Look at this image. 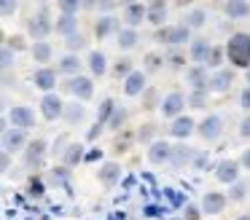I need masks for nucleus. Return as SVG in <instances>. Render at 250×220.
I'll list each match as a JSON object with an SVG mask.
<instances>
[{"label":"nucleus","instance_id":"1","mask_svg":"<svg viewBox=\"0 0 250 220\" xmlns=\"http://www.w3.org/2000/svg\"><path fill=\"white\" fill-rule=\"evenodd\" d=\"M223 54H226V59L234 67L248 70L250 67V32H234V35H229Z\"/></svg>","mask_w":250,"mask_h":220},{"label":"nucleus","instance_id":"2","mask_svg":"<svg viewBox=\"0 0 250 220\" xmlns=\"http://www.w3.org/2000/svg\"><path fill=\"white\" fill-rule=\"evenodd\" d=\"M27 32H30V38H33L35 43H38V40H46V38L54 32V19H51L49 5H41V8L27 19Z\"/></svg>","mask_w":250,"mask_h":220},{"label":"nucleus","instance_id":"3","mask_svg":"<svg viewBox=\"0 0 250 220\" xmlns=\"http://www.w3.org/2000/svg\"><path fill=\"white\" fill-rule=\"evenodd\" d=\"M153 40L162 43V46H183L186 40H191V30L183 24H164L156 30Z\"/></svg>","mask_w":250,"mask_h":220},{"label":"nucleus","instance_id":"4","mask_svg":"<svg viewBox=\"0 0 250 220\" xmlns=\"http://www.w3.org/2000/svg\"><path fill=\"white\" fill-rule=\"evenodd\" d=\"M62 89H65L67 94L76 97V102H86V100L94 97V83H92L89 75H73V78H65Z\"/></svg>","mask_w":250,"mask_h":220},{"label":"nucleus","instance_id":"5","mask_svg":"<svg viewBox=\"0 0 250 220\" xmlns=\"http://www.w3.org/2000/svg\"><path fill=\"white\" fill-rule=\"evenodd\" d=\"M46 153H49V145H46V140H30V142L24 145V150H22L24 166H27V169H41V166H43Z\"/></svg>","mask_w":250,"mask_h":220},{"label":"nucleus","instance_id":"6","mask_svg":"<svg viewBox=\"0 0 250 220\" xmlns=\"http://www.w3.org/2000/svg\"><path fill=\"white\" fill-rule=\"evenodd\" d=\"M8 123H11V129H19V132H27V129L35 126V113L33 107L27 105H14L11 110H8Z\"/></svg>","mask_w":250,"mask_h":220},{"label":"nucleus","instance_id":"7","mask_svg":"<svg viewBox=\"0 0 250 220\" xmlns=\"http://www.w3.org/2000/svg\"><path fill=\"white\" fill-rule=\"evenodd\" d=\"M194 132L199 134V137L205 140V142H215V140L223 134V118H221V116H207L205 121L196 123Z\"/></svg>","mask_w":250,"mask_h":220},{"label":"nucleus","instance_id":"8","mask_svg":"<svg viewBox=\"0 0 250 220\" xmlns=\"http://www.w3.org/2000/svg\"><path fill=\"white\" fill-rule=\"evenodd\" d=\"M24 145H27V134L19 132V129H11L8 126V132L0 137V150L6 156H14V153H22Z\"/></svg>","mask_w":250,"mask_h":220},{"label":"nucleus","instance_id":"9","mask_svg":"<svg viewBox=\"0 0 250 220\" xmlns=\"http://www.w3.org/2000/svg\"><path fill=\"white\" fill-rule=\"evenodd\" d=\"M159 110H162L164 118H172L175 121V118L183 116V110H186V97L180 94V91H169V94L159 102Z\"/></svg>","mask_w":250,"mask_h":220},{"label":"nucleus","instance_id":"10","mask_svg":"<svg viewBox=\"0 0 250 220\" xmlns=\"http://www.w3.org/2000/svg\"><path fill=\"white\" fill-rule=\"evenodd\" d=\"M62 107H65V102H62L60 94H43L41 97V116L46 118V121H57V118H62Z\"/></svg>","mask_w":250,"mask_h":220},{"label":"nucleus","instance_id":"11","mask_svg":"<svg viewBox=\"0 0 250 220\" xmlns=\"http://www.w3.org/2000/svg\"><path fill=\"white\" fill-rule=\"evenodd\" d=\"M234 83V70H215V73L207 78V91H215V94H223V91H229Z\"/></svg>","mask_w":250,"mask_h":220},{"label":"nucleus","instance_id":"12","mask_svg":"<svg viewBox=\"0 0 250 220\" xmlns=\"http://www.w3.org/2000/svg\"><path fill=\"white\" fill-rule=\"evenodd\" d=\"M33 83L35 89H41L43 94H51L57 89V70L54 67H38L33 73Z\"/></svg>","mask_w":250,"mask_h":220},{"label":"nucleus","instance_id":"13","mask_svg":"<svg viewBox=\"0 0 250 220\" xmlns=\"http://www.w3.org/2000/svg\"><path fill=\"white\" fill-rule=\"evenodd\" d=\"M215 177L223 182V185H231V182H237V180H239V161H234V159H223V161H218V166H215Z\"/></svg>","mask_w":250,"mask_h":220},{"label":"nucleus","instance_id":"14","mask_svg":"<svg viewBox=\"0 0 250 220\" xmlns=\"http://www.w3.org/2000/svg\"><path fill=\"white\" fill-rule=\"evenodd\" d=\"M194 129H196V121H194V118H188V116H178L172 123H169L167 132L172 134L175 140H183V142H186V140H188L191 134H194Z\"/></svg>","mask_w":250,"mask_h":220},{"label":"nucleus","instance_id":"15","mask_svg":"<svg viewBox=\"0 0 250 220\" xmlns=\"http://www.w3.org/2000/svg\"><path fill=\"white\" fill-rule=\"evenodd\" d=\"M210 48H212V43L207 40V38H194V40H191V48H188L191 62L199 64V67H205L207 57H210Z\"/></svg>","mask_w":250,"mask_h":220},{"label":"nucleus","instance_id":"16","mask_svg":"<svg viewBox=\"0 0 250 220\" xmlns=\"http://www.w3.org/2000/svg\"><path fill=\"white\" fill-rule=\"evenodd\" d=\"M226 193H218V191H207L205 199H202V212L205 215H221L226 209Z\"/></svg>","mask_w":250,"mask_h":220},{"label":"nucleus","instance_id":"17","mask_svg":"<svg viewBox=\"0 0 250 220\" xmlns=\"http://www.w3.org/2000/svg\"><path fill=\"white\" fill-rule=\"evenodd\" d=\"M207 67H199V64H191L186 70V83L191 86V91H207Z\"/></svg>","mask_w":250,"mask_h":220},{"label":"nucleus","instance_id":"18","mask_svg":"<svg viewBox=\"0 0 250 220\" xmlns=\"http://www.w3.org/2000/svg\"><path fill=\"white\" fill-rule=\"evenodd\" d=\"M146 91V73L143 70H132L124 78V94L126 97H140Z\"/></svg>","mask_w":250,"mask_h":220},{"label":"nucleus","instance_id":"19","mask_svg":"<svg viewBox=\"0 0 250 220\" xmlns=\"http://www.w3.org/2000/svg\"><path fill=\"white\" fill-rule=\"evenodd\" d=\"M194 153H196L194 148H188L186 142H178V145H172V150H169V164L178 166V169H180V166H191Z\"/></svg>","mask_w":250,"mask_h":220},{"label":"nucleus","instance_id":"20","mask_svg":"<svg viewBox=\"0 0 250 220\" xmlns=\"http://www.w3.org/2000/svg\"><path fill=\"white\" fill-rule=\"evenodd\" d=\"M167 14H169V5L167 3H162V0H156V3H148L146 5V21H151L153 27H164V19H167Z\"/></svg>","mask_w":250,"mask_h":220},{"label":"nucleus","instance_id":"21","mask_svg":"<svg viewBox=\"0 0 250 220\" xmlns=\"http://www.w3.org/2000/svg\"><path fill=\"white\" fill-rule=\"evenodd\" d=\"M169 150H172V145L167 140H153L148 148V161L151 164H169Z\"/></svg>","mask_w":250,"mask_h":220},{"label":"nucleus","instance_id":"22","mask_svg":"<svg viewBox=\"0 0 250 220\" xmlns=\"http://www.w3.org/2000/svg\"><path fill=\"white\" fill-rule=\"evenodd\" d=\"M124 21L129 30H137V27L146 21V5L143 3H126L124 5Z\"/></svg>","mask_w":250,"mask_h":220},{"label":"nucleus","instance_id":"23","mask_svg":"<svg viewBox=\"0 0 250 220\" xmlns=\"http://www.w3.org/2000/svg\"><path fill=\"white\" fill-rule=\"evenodd\" d=\"M119 19H116V16H100L97 21H94V35L100 38V40H103V38H110V35H119Z\"/></svg>","mask_w":250,"mask_h":220},{"label":"nucleus","instance_id":"24","mask_svg":"<svg viewBox=\"0 0 250 220\" xmlns=\"http://www.w3.org/2000/svg\"><path fill=\"white\" fill-rule=\"evenodd\" d=\"M62 118H65L70 126H78V123L86 121V107H83L81 102H65V107H62Z\"/></svg>","mask_w":250,"mask_h":220},{"label":"nucleus","instance_id":"25","mask_svg":"<svg viewBox=\"0 0 250 220\" xmlns=\"http://www.w3.org/2000/svg\"><path fill=\"white\" fill-rule=\"evenodd\" d=\"M30 54H33V59L41 64V67H49L51 57H54V46H51L49 40H38L30 46Z\"/></svg>","mask_w":250,"mask_h":220},{"label":"nucleus","instance_id":"26","mask_svg":"<svg viewBox=\"0 0 250 220\" xmlns=\"http://www.w3.org/2000/svg\"><path fill=\"white\" fill-rule=\"evenodd\" d=\"M81 59H78V54H65V57L57 62V73L67 75V78H73V75H81Z\"/></svg>","mask_w":250,"mask_h":220},{"label":"nucleus","instance_id":"27","mask_svg":"<svg viewBox=\"0 0 250 220\" xmlns=\"http://www.w3.org/2000/svg\"><path fill=\"white\" fill-rule=\"evenodd\" d=\"M97 177H100V182H103L105 188H113L116 182H119V177H121V166L116 164V161H108V164L100 166Z\"/></svg>","mask_w":250,"mask_h":220},{"label":"nucleus","instance_id":"28","mask_svg":"<svg viewBox=\"0 0 250 220\" xmlns=\"http://www.w3.org/2000/svg\"><path fill=\"white\" fill-rule=\"evenodd\" d=\"M86 64H89V73H92L94 78H103V75L108 73V57H105L103 51H89Z\"/></svg>","mask_w":250,"mask_h":220},{"label":"nucleus","instance_id":"29","mask_svg":"<svg viewBox=\"0 0 250 220\" xmlns=\"http://www.w3.org/2000/svg\"><path fill=\"white\" fill-rule=\"evenodd\" d=\"M54 32L62 38H70L78 32V16H57L54 19Z\"/></svg>","mask_w":250,"mask_h":220},{"label":"nucleus","instance_id":"30","mask_svg":"<svg viewBox=\"0 0 250 220\" xmlns=\"http://www.w3.org/2000/svg\"><path fill=\"white\" fill-rule=\"evenodd\" d=\"M83 161V145H78V142H70L67 148H62V166H76V164H81Z\"/></svg>","mask_w":250,"mask_h":220},{"label":"nucleus","instance_id":"31","mask_svg":"<svg viewBox=\"0 0 250 220\" xmlns=\"http://www.w3.org/2000/svg\"><path fill=\"white\" fill-rule=\"evenodd\" d=\"M223 14L229 19H248L250 16V3H242V0H231V3L223 5Z\"/></svg>","mask_w":250,"mask_h":220},{"label":"nucleus","instance_id":"32","mask_svg":"<svg viewBox=\"0 0 250 220\" xmlns=\"http://www.w3.org/2000/svg\"><path fill=\"white\" fill-rule=\"evenodd\" d=\"M137 40H140L137 30H129V27L119 30V35H116V43H119V48H121V51H132V48L137 46Z\"/></svg>","mask_w":250,"mask_h":220},{"label":"nucleus","instance_id":"33","mask_svg":"<svg viewBox=\"0 0 250 220\" xmlns=\"http://www.w3.org/2000/svg\"><path fill=\"white\" fill-rule=\"evenodd\" d=\"M126 116H129V113H126V107L116 105V107H113V113H110V118H108V123H105V126H108V129H113V132H119V129H121V126H124V123H126Z\"/></svg>","mask_w":250,"mask_h":220},{"label":"nucleus","instance_id":"34","mask_svg":"<svg viewBox=\"0 0 250 220\" xmlns=\"http://www.w3.org/2000/svg\"><path fill=\"white\" fill-rule=\"evenodd\" d=\"M162 64H164V57L162 54H156V51H151V54H146V59H143V73H159L162 70Z\"/></svg>","mask_w":250,"mask_h":220},{"label":"nucleus","instance_id":"35","mask_svg":"<svg viewBox=\"0 0 250 220\" xmlns=\"http://www.w3.org/2000/svg\"><path fill=\"white\" fill-rule=\"evenodd\" d=\"M205 21H207V11H205V8H194L188 16H186L183 27H188V30H196V27H205Z\"/></svg>","mask_w":250,"mask_h":220},{"label":"nucleus","instance_id":"36","mask_svg":"<svg viewBox=\"0 0 250 220\" xmlns=\"http://www.w3.org/2000/svg\"><path fill=\"white\" fill-rule=\"evenodd\" d=\"M245 199H248V182H242V180L231 182V188H229V196H226V201H245Z\"/></svg>","mask_w":250,"mask_h":220},{"label":"nucleus","instance_id":"37","mask_svg":"<svg viewBox=\"0 0 250 220\" xmlns=\"http://www.w3.org/2000/svg\"><path fill=\"white\" fill-rule=\"evenodd\" d=\"M65 48H67V54H78V51H83V48H86V35L76 32V35L65 38Z\"/></svg>","mask_w":250,"mask_h":220},{"label":"nucleus","instance_id":"38","mask_svg":"<svg viewBox=\"0 0 250 220\" xmlns=\"http://www.w3.org/2000/svg\"><path fill=\"white\" fill-rule=\"evenodd\" d=\"M14 64H17V54H14L8 46H3V48H0V73L14 70Z\"/></svg>","mask_w":250,"mask_h":220},{"label":"nucleus","instance_id":"39","mask_svg":"<svg viewBox=\"0 0 250 220\" xmlns=\"http://www.w3.org/2000/svg\"><path fill=\"white\" fill-rule=\"evenodd\" d=\"M113 107H116V102L110 100V97L100 102V110H97V123H100V126H105V123H108V118H110V113H113Z\"/></svg>","mask_w":250,"mask_h":220},{"label":"nucleus","instance_id":"40","mask_svg":"<svg viewBox=\"0 0 250 220\" xmlns=\"http://www.w3.org/2000/svg\"><path fill=\"white\" fill-rule=\"evenodd\" d=\"M223 59H226V54H223V48H221V46H212V48H210V57H207V64H205V67L221 70Z\"/></svg>","mask_w":250,"mask_h":220},{"label":"nucleus","instance_id":"41","mask_svg":"<svg viewBox=\"0 0 250 220\" xmlns=\"http://www.w3.org/2000/svg\"><path fill=\"white\" fill-rule=\"evenodd\" d=\"M132 70H135V62H132V59H126V57L119 59V62L113 64V75H116V78H126Z\"/></svg>","mask_w":250,"mask_h":220},{"label":"nucleus","instance_id":"42","mask_svg":"<svg viewBox=\"0 0 250 220\" xmlns=\"http://www.w3.org/2000/svg\"><path fill=\"white\" fill-rule=\"evenodd\" d=\"M57 8H60V16H76L81 11V3L78 0H62V3H57Z\"/></svg>","mask_w":250,"mask_h":220},{"label":"nucleus","instance_id":"43","mask_svg":"<svg viewBox=\"0 0 250 220\" xmlns=\"http://www.w3.org/2000/svg\"><path fill=\"white\" fill-rule=\"evenodd\" d=\"M67 177H70V169H67V166H57V169H51V177H49V180L54 182V185H65Z\"/></svg>","mask_w":250,"mask_h":220},{"label":"nucleus","instance_id":"44","mask_svg":"<svg viewBox=\"0 0 250 220\" xmlns=\"http://www.w3.org/2000/svg\"><path fill=\"white\" fill-rule=\"evenodd\" d=\"M153 134H156V123H143L140 132H137V140L140 142H153Z\"/></svg>","mask_w":250,"mask_h":220},{"label":"nucleus","instance_id":"45","mask_svg":"<svg viewBox=\"0 0 250 220\" xmlns=\"http://www.w3.org/2000/svg\"><path fill=\"white\" fill-rule=\"evenodd\" d=\"M191 166H194V169H199V172H205L207 166H210V156H207L205 150H202V153L196 150V153H194V159H191Z\"/></svg>","mask_w":250,"mask_h":220},{"label":"nucleus","instance_id":"46","mask_svg":"<svg viewBox=\"0 0 250 220\" xmlns=\"http://www.w3.org/2000/svg\"><path fill=\"white\" fill-rule=\"evenodd\" d=\"M186 105H191V107H205V105H207V91H191L188 100H186Z\"/></svg>","mask_w":250,"mask_h":220},{"label":"nucleus","instance_id":"47","mask_svg":"<svg viewBox=\"0 0 250 220\" xmlns=\"http://www.w3.org/2000/svg\"><path fill=\"white\" fill-rule=\"evenodd\" d=\"M164 62H167L169 67L180 70V67H183V64H186V57H183V54H180V51H169V54H167V59H164Z\"/></svg>","mask_w":250,"mask_h":220},{"label":"nucleus","instance_id":"48","mask_svg":"<svg viewBox=\"0 0 250 220\" xmlns=\"http://www.w3.org/2000/svg\"><path fill=\"white\" fill-rule=\"evenodd\" d=\"M19 11L17 0H0V16H14Z\"/></svg>","mask_w":250,"mask_h":220},{"label":"nucleus","instance_id":"49","mask_svg":"<svg viewBox=\"0 0 250 220\" xmlns=\"http://www.w3.org/2000/svg\"><path fill=\"white\" fill-rule=\"evenodd\" d=\"M156 105H159V102H156V91L146 89V91H143V107H146V110H153Z\"/></svg>","mask_w":250,"mask_h":220},{"label":"nucleus","instance_id":"50","mask_svg":"<svg viewBox=\"0 0 250 220\" xmlns=\"http://www.w3.org/2000/svg\"><path fill=\"white\" fill-rule=\"evenodd\" d=\"M6 46L11 48L14 54H17V51H22V48L27 46V43H24V38H22V35H14V38H6Z\"/></svg>","mask_w":250,"mask_h":220},{"label":"nucleus","instance_id":"51","mask_svg":"<svg viewBox=\"0 0 250 220\" xmlns=\"http://www.w3.org/2000/svg\"><path fill=\"white\" fill-rule=\"evenodd\" d=\"M43 191H46V185H43V180H38V177H33L30 180V196H43Z\"/></svg>","mask_w":250,"mask_h":220},{"label":"nucleus","instance_id":"52","mask_svg":"<svg viewBox=\"0 0 250 220\" xmlns=\"http://www.w3.org/2000/svg\"><path fill=\"white\" fill-rule=\"evenodd\" d=\"M239 134H242L245 140H250V116H245L242 121H239Z\"/></svg>","mask_w":250,"mask_h":220},{"label":"nucleus","instance_id":"53","mask_svg":"<svg viewBox=\"0 0 250 220\" xmlns=\"http://www.w3.org/2000/svg\"><path fill=\"white\" fill-rule=\"evenodd\" d=\"M239 105H242L245 110H250V86L242 89V94H239Z\"/></svg>","mask_w":250,"mask_h":220},{"label":"nucleus","instance_id":"54","mask_svg":"<svg viewBox=\"0 0 250 220\" xmlns=\"http://www.w3.org/2000/svg\"><path fill=\"white\" fill-rule=\"evenodd\" d=\"M239 169H248L250 172V148H245L242 159H239Z\"/></svg>","mask_w":250,"mask_h":220},{"label":"nucleus","instance_id":"55","mask_svg":"<svg viewBox=\"0 0 250 220\" xmlns=\"http://www.w3.org/2000/svg\"><path fill=\"white\" fill-rule=\"evenodd\" d=\"M8 166H11V156H6L3 150H0V172H6Z\"/></svg>","mask_w":250,"mask_h":220},{"label":"nucleus","instance_id":"56","mask_svg":"<svg viewBox=\"0 0 250 220\" xmlns=\"http://www.w3.org/2000/svg\"><path fill=\"white\" fill-rule=\"evenodd\" d=\"M100 132H103V126H100V123H94V126L86 132V140H97V137H100Z\"/></svg>","mask_w":250,"mask_h":220},{"label":"nucleus","instance_id":"57","mask_svg":"<svg viewBox=\"0 0 250 220\" xmlns=\"http://www.w3.org/2000/svg\"><path fill=\"white\" fill-rule=\"evenodd\" d=\"M94 8H100L105 16H108V11H113V8H116V3H94Z\"/></svg>","mask_w":250,"mask_h":220},{"label":"nucleus","instance_id":"58","mask_svg":"<svg viewBox=\"0 0 250 220\" xmlns=\"http://www.w3.org/2000/svg\"><path fill=\"white\" fill-rule=\"evenodd\" d=\"M100 159V150H89V153H83V161H97Z\"/></svg>","mask_w":250,"mask_h":220},{"label":"nucleus","instance_id":"59","mask_svg":"<svg viewBox=\"0 0 250 220\" xmlns=\"http://www.w3.org/2000/svg\"><path fill=\"white\" fill-rule=\"evenodd\" d=\"M8 132V121H6V118H3V116H0V137H3V134H6Z\"/></svg>","mask_w":250,"mask_h":220},{"label":"nucleus","instance_id":"60","mask_svg":"<svg viewBox=\"0 0 250 220\" xmlns=\"http://www.w3.org/2000/svg\"><path fill=\"white\" fill-rule=\"evenodd\" d=\"M6 46V32H3V27H0V48Z\"/></svg>","mask_w":250,"mask_h":220},{"label":"nucleus","instance_id":"61","mask_svg":"<svg viewBox=\"0 0 250 220\" xmlns=\"http://www.w3.org/2000/svg\"><path fill=\"white\" fill-rule=\"evenodd\" d=\"M245 78H248V86H250V67L245 70Z\"/></svg>","mask_w":250,"mask_h":220},{"label":"nucleus","instance_id":"62","mask_svg":"<svg viewBox=\"0 0 250 220\" xmlns=\"http://www.w3.org/2000/svg\"><path fill=\"white\" fill-rule=\"evenodd\" d=\"M237 220H250V215H239V218Z\"/></svg>","mask_w":250,"mask_h":220},{"label":"nucleus","instance_id":"63","mask_svg":"<svg viewBox=\"0 0 250 220\" xmlns=\"http://www.w3.org/2000/svg\"><path fill=\"white\" fill-rule=\"evenodd\" d=\"M3 107H6V100H3V97H0V110H3Z\"/></svg>","mask_w":250,"mask_h":220},{"label":"nucleus","instance_id":"64","mask_svg":"<svg viewBox=\"0 0 250 220\" xmlns=\"http://www.w3.org/2000/svg\"><path fill=\"white\" fill-rule=\"evenodd\" d=\"M169 220H180V218H169Z\"/></svg>","mask_w":250,"mask_h":220}]
</instances>
